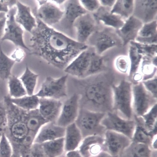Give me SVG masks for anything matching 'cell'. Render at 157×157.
Instances as JSON below:
<instances>
[{
    "instance_id": "obj_3",
    "label": "cell",
    "mask_w": 157,
    "mask_h": 157,
    "mask_svg": "<svg viewBox=\"0 0 157 157\" xmlns=\"http://www.w3.org/2000/svg\"><path fill=\"white\" fill-rule=\"evenodd\" d=\"M9 95L4 98L6 107L7 125L5 133L9 135L14 144L22 147L29 132L23 118L24 110L13 104Z\"/></svg>"
},
{
    "instance_id": "obj_45",
    "label": "cell",
    "mask_w": 157,
    "mask_h": 157,
    "mask_svg": "<svg viewBox=\"0 0 157 157\" xmlns=\"http://www.w3.org/2000/svg\"><path fill=\"white\" fill-rule=\"evenodd\" d=\"M26 54L22 48L18 47L12 53L11 57L16 62H20L25 57Z\"/></svg>"
},
{
    "instance_id": "obj_13",
    "label": "cell",
    "mask_w": 157,
    "mask_h": 157,
    "mask_svg": "<svg viewBox=\"0 0 157 157\" xmlns=\"http://www.w3.org/2000/svg\"><path fill=\"white\" fill-rule=\"evenodd\" d=\"M74 28L75 40L78 42L86 44L89 37L97 29V23L92 13H87L77 18Z\"/></svg>"
},
{
    "instance_id": "obj_15",
    "label": "cell",
    "mask_w": 157,
    "mask_h": 157,
    "mask_svg": "<svg viewBox=\"0 0 157 157\" xmlns=\"http://www.w3.org/2000/svg\"><path fill=\"white\" fill-rule=\"evenodd\" d=\"M94 49L89 48L78 54L64 70L67 74L75 78L85 77L90 65L91 59Z\"/></svg>"
},
{
    "instance_id": "obj_5",
    "label": "cell",
    "mask_w": 157,
    "mask_h": 157,
    "mask_svg": "<svg viewBox=\"0 0 157 157\" xmlns=\"http://www.w3.org/2000/svg\"><path fill=\"white\" fill-rule=\"evenodd\" d=\"M106 113L80 108L75 123L80 130L83 139L93 135L104 136L106 130L101 122Z\"/></svg>"
},
{
    "instance_id": "obj_41",
    "label": "cell",
    "mask_w": 157,
    "mask_h": 157,
    "mask_svg": "<svg viewBox=\"0 0 157 157\" xmlns=\"http://www.w3.org/2000/svg\"><path fill=\"white\" fill-rule=\"evenodd\" d=\"M23 157H48L40 144L33 143L31 147L22 151Z\"/></svg>"
},
{
    "instance_id": "obj_34",
    "label": "cell",
    "mask_w": 157,
    "mask_h": 157,
    "mask_svg": "<svg viewBox=\"0 0 157 157\" xmlns=\"http://www.w3.org/2000/svg\"><path fill=\"white\" fill-rule=\"evenodd\" d=\"M38 77L39 75L32 71L27 65L24 73L19 78L25 88L28 95L34 94Z\"/></svg>"
},
{
    "instance_id": "obj_47",
    "label": "cell",
    "mask_w": 157,
    "mask_h": 157,
    "mask_svg": "<svg viewBox=\"0 0 157 157\" xmlns=\"http://www.w3.org/2000/svg\"><path fill=\"white\" fill-rule=\"evenodd\" d=\"M116 1H105L101 0L99 2L101 6L111 9L114 6Z\"/></svg>"
},
{
    "instance_id": "obj_32",
    "label": "cell",
    "mask_w": 157,
    "mask_h": 157,
    "mask_svg": "<svg viewBox=\"0 0 157 157\" xmlns=\"http://www.w3.org/2000/svg\"><path fill=\"white\" fill-rule=\"evenodd\" d=\"M39 98L35 94L21 98H10L11 102L14 105L24 110L29 111L38 109L39 104Z\"/></svg>"
},
{
    "instance_id": "obj_22",
    "label": "cell",
    "mask_w": 157,
    "mask_h": 157,
    "mask_svg": "<svg viewBox=\"0 0 157 157\" xmlns=\"http://www.w3.org/2000/svg\"><path fill=\"white\" fill-rule=\"evenodd\" d=\"M111 10L101 6L92 13L97 24L101 23L106 27L119 30L123 26L125 21L120 16L111 13Z\"/></svg>"
},
{
    "instance_id": "obj_50",
    "label": "cell",
    "mask_w": 157,
    "mask_h": 157,
    "mask_svg": "<svg viewBox=\"0 0 157 157\" xmlns=\"http://www.w3.org/2000/svg\"><path fill=\"white\" fill-rule=\"evenodd\" d=\"M91 157H117V156H112L106 152L102 151L99 154Z\"/></svg>"
},
{
    "instance_id": "obj_51",
    "label": "cell",
    "mask_w": 157,
    "mask_h": 157,
    "mask_svg": "<svg viewBox=\"0 0 157 157\" xmlns=\"http://www.w3.org/2000/svg\"><path fill=\"white\" fill-rule=\"evenodd\" d=\"M157 136H155L153 138L152 141L151 149V150H157Z\"/></svg>"
},
{
    "instance_id": "obj_24",
    "label": "cell",
    "mask_w": 157,
    "mask_h": 157,
    "mask_svg": "<svg viewBox=\"0 0 157 157\" xmlns=\"http://www.w3.org/2000/svg\"><path fill=\"white\" fill-rule=\"evenodd\" d=\"M64 138L65 149L67 153L77 150L83 139L80 130L75 123L66 128Z\"/></svg>"
},
{
    "instance_id": "obj_9",
    "label": "cell",
    "mask_w": 157,
    "mask_h": 157,
    "mask_svg": "<svg viewBox=\"0 0 157 157\" xmlns=\"http://www.w3.org/2000/svg\"><path fill=\"white\" fill-rule=\"evenodd\" d=\"M67 74L58 78L47 77L41 88L35 94L39 98H49L60 100L67 96Z\"/></svg>"
},
{
    "instance_id": "obj_26",
    "label": "cell",
    "mask_w": 157,
    "mask_h": 157,
    "mask_svg": "<svg viewBox=\"0 0 157 157\" xmlns=\"http://www.w3.org/2000/svg\"><path fill=\"white\" fill-rule=\"evenodd\" d=\"M23 118L29 132L36 135L43 126L49 123L41 115L38 109L29 111L24 110Z\"/></svg>"
},
{
    "instance_id": "obj_16",
    "label": "cell",
    "mask_w": 157,
    "mask_h": 157,
    "mask_svg": "<svg viewBox=\"0 0 157 157\" xmlns=\"http://www.w3.org/2000/svg\"><path fill=\"white\" fill-rule=\"evenodd\" d=\"M33 16L46 25L51 27L61 21L64 11L52 2L47 1L38 8L33 10Z\"/></svg>"
},
{
    "instance_id": "obj_8",
    "label": "cell",
    "mask_w": 157,
    "mask_h": 157,
    "mask_svg": "<svg viewBox=\"0 0 157 157\" xmlns=\"http://www.w3.org/2000/svg\"><path fill=\"white\" fill-rule=\"evenodd\" d=\"M132 94L134 116H142L157 104V98L147 90L142 82L133 84Z\"/></svg>"
},
{
    "instance_id": "obj_20",
    "label": "cell",
    "mask_w": 157,
    "mask_h": 157,
    "mask_svg": "<svg viewBox=\"0 0 157 157\" xmlns=\"http://www.w3.org/2000/svg\"><path fill=\"white\" fill-rule=\"evenodd\" d=\"M104 136L93 135L84 139L77 150L82 157H91L103 151Z\"/></svg>"
},
{
    "instance_id": "obj_46",
    "label": "cell",
    "mask_w": 157,
    "mask_h": 157,
    "mask_svg": "<svg viewBox=\"0 0 157 157\" xmlns=\"http://www.w3.org/2000/svg\"><path fill=\"white\" fill-rule=\"evenodd\" d=\"M16 1H0V13H7L10 9L16 5Z\"/></svg>"
},
{
    "instance_id": "obj_48",
    "label": "cell",
    "mask_w": 157,
    "mask_h": 157,
    "mask_svg": "<svg viewBox=\"0 0 157 157\" xmlns=\"http://www.w3.org/2000/svg\"><path fill=\"white\" fill-rule=\"evenodd\" d=\"M6 22V17L0 19V41H1L4 33Z\"/></svg>"
},
{
    "instance_id": "obj_35",
    "label": "cell",
    "mask_w": 157,
    "mask_h": 157,
    "mask_svg": "<svg viewBox=\"0 0 157 157\" xmlns=\"http://www.w3.org/2000/svg\"><path fill=\"white\" fill-rule=\"evenodd\" d=\"M128 57L130 64V69L128 76L132 78L138 73L143 56L137 51L136 47L132 43L129 44Z\"/></svg>"
},
{
    "instance_id": "obj_37",
    "label": "cell",
    "mask_w": 157,
    "mask_h": 157,
    "mask_svg": "<svg viewBox=\"0 0 157 157\" xmlns=\"http://www.w3.org/2000/svg\"><path fill=\"white\" fill-rule=\"evenodd\" d=\"M10 95L17 98L27 95V93L21 81L15 75H11L9 78Z\"/></svg>"
},
{
    "instance_id": "obj_12",
    "label": "cell",
    "mask_w": 157,
    "mask_h": 157,
    "mask_svg": "<svg viewBox=\"0 0 157 157\" xmlns=\"http://www.w3.org/2000/svg\"><path fill=\"white\" fill-rule=\"evenodd\" d=\"M132 142L131 140L124 134L106 130L104 136L103 151L112 156L118 157Z\"/></svg>"
},
{
    "instance_id": "obj_42",
    "label": "cell",
    "mask_w": 157,
    "mask_h": 157,
    "mask_svg": "<svg viewBox=\"0 0 157 157\" xmlns=\"http://www.w3.org/2000/svg\"><path fill=\"white\" fill-rule=\"evenodd\" d=\"M142 83L145 89L154 97L157 96V75L154 77L145 81Z\"/></svg>"
},
{
    "instance_id": "obj_36",
    "label": "cell",
    "mask_w": 157,
    "mask_h": 157,
    "mask_svg": "<svg viewBox=\"0 0 157 157\" xmlns=\"http://www.w3.org/2000/svg\"><path fill=\"white\" fill-rule=\"evenodd\" d=\"M16 62L4 53L0 45V79L4 80L9 78Z\"/></svg>"
},
{
    "instance_id": "obj_6",
    "label": "cell",
    "mask_w": 157,
    "mask_h": 157,
    "mask_svg": "<svg viewBox=\"0 0 157 157\" xmlns=\"http://www.w3.org/2000/svg\"><path fill=\"white\" fill-rule=\"evenodd\" d=\"M86 44L93 48L99 55L112 48L123 46L121 39L116 30L107 27L98 29L89 37Z\"/></svg>"
},
{
    "instance_id": "obj_56",
    "label": "cell",
    "mask_w": 157,
    "mask_h": 157,
    "mask_svg": "<svg viewBox=\"0 0 157 157\" xmlns=\"http://www.w3.org/2000/svg\"><path fill=\"white\" fill-rule=\"evenodd\" d=\"M2 133L3 132H0V140H1Z\"/></svg>"
},
{
    "instance_id": "obj_2",
    "label": "cell",
    "mask_w": 157,
    "mask_h": 157,
    "mask_svg": "<svg viewBox=\"0 0 157 157\" xmlns=\"http://www.w3.org/2000/svg\"><path fill=\"white\" fill-rule=\"evenodd\" d=\"M121 75L110 70L84 78H73L80 96V108L96 112H112V86L122 80L120 79Z\"/></svg>"
},
{
    "instance_id": "obj_44",
    "label": "cell",
    "mask_w": 157,
    "mask_h": 157,
    "mask_svg": "<svg viewBox=\"0 0 157 157\" xmlns=\"http://www.w3.org/2000/svg\"><path fill=\"white\" fill-rule=\"evenodd\" d=\"M7 125V115L5 105L4 101H0V132H5Z\"/></svg>"
},
{
    "instance_id": "obj_54",
    "label": "cell",
    "mask_w": 157,
    "mask_h": 157,
    "mask_svg": "<svg viewBox=\"0 0 157 157\" xmlns=\"http://www.w3.org/2000/svg\"><path fill=\"white\" fill-rule=\"evenodd\" d=\"M66 1H52L54 3H56L57 5H63Z\"/></svg>"
},
{
    "instance_id": "obj_17",
    "label": "cell",
    "mask_w": 157,
    "mask_h": 157,
    "mask_svg": "<svg viewBox=\"0 0 157 157\" xmlns=\"http://www.w3.org/2000/svg\"><path fill=\"white\" fill-rule=\"evenodd\" d=\"M133 16L144 24L157 20V0L134 1Z\"/></svg>"
},
{
    "instance_id": "obj_18",
    "label": "cell",
    "mask_w": 157,
    "mask_h": 157,
    "mask_svg": "<svg viewBox=\"0 0 157 157\" xmlns=\"http://www.w3.org/2000/svg\"><path fill=\"white\" fill-rule=\"evenodd\" d=\"M143 25L139 19L132 15L126 20L121 28L116 30L117 34L121 39L123 46H125L131 42L135 41Z\"/></svg>"
},
{
    "instance_id": "obj_33",
    "label": "cell",
    "mask_w": 157,
    "mask_h": 157,
    "mask_svg": "<svg viewBox=\"0 0 157 157\" xmlns=\"http://www.w3.org/2000/svg\"><path fill=\"white\" fill-rule=\"evenodd\" d=\"M146 129L150 136L153 138L157 135V104L153 107L147 113L141 117Z\"/></svg>"
},
{
    "instance_id": "obj_49",
    "label": "cell",
    "mask_w": 157,
    "mask_h": 157,
    "mask_svg": "<svg viewBox=\"0 0 157 157\" xmlns=\"http://www.w3.org/2000/svg\"><path fill=\"white\" fill-rule=\"evenodd\" d=\"M65 157H82L78 151H75L67 153Z\"/></svg>"
},
{
    "instance_id": "obj_11",
    "label": "cell",
    "mask_w": 157,
    "mask_h": 157,
    "mask_svg": "<svg viewBox=\"0 0 157 157\" xmlns=\"http://www.w3.org/2000/svg\"><path fill=\"white\" fill-rule=\"evenodd\" d=\"M101 124L106 130L122 134L131 140L132 139L136 127L134 119H124L114 111L106 113Z\"/></svg>"
},
{
    "instance_id": "obj_1",
    "label": "cell",
    "mask_w": 157,
    "mask_h": 157,
    "mask_svg": "<svg viewBox=\"0 0 157 157\" xmlns=\"http://www.w3.org/2000/svg\"><path fill=\"white\" fill-rule=\"evenodd\" d=\"M37 25L32 31L30 55L42 58L50 64L63 70L89 47L49 26L36 18Z\"/></svg>"
},
{
    "instance_id": "obj_21",
    "label": "cell",
    "mask_w": 157,
    "mask_h": 157,
    "mask_svg": "<svg viewBox=\"0 0 157 157\" xmlns=\"http://www.w3.org/2000/svg\"><path fill=\"white\" fill-rule=\"evenodd\" d=\"M65 131L66 128L59 126L55 123H48L43 126L39 130L34 143L41 144L63 138Z\"/></svg>"
},
{
    "instance_id": "obj_43",
    "label": "cell",
    "mask_w": 157,
    "mask_h": 157,
    "mask_svg": "<svg viewBox=\"0 0 157 157\" xmlns=\"http://www.w3.org/2000/svg\"><path fill=\"white\" fill-rule=\"evenodd\" d=\"M80 3L88 13H93L101 6L99 1H80Z\"/></svg>"
},
{
    "instance_id": "obj_4",
    "label": "cell",
    "mask_w": 157,
    "mask_h": 157,
    "mask_svg": "<svg viewBox=\"0 0 157 157\" xmlns=\"http://www.w3.org/2000/svg\"><path fill=\"white\" fill-rule=\"evenodd\" d=\"M132 85V82L124 78L112 86L113 111L128 120L134 119Z\"/></svg>"
},
{
    "instance_id": "obj_25",
    "label": "cell",
    "mask_w": 157,
    "mask_h": 157,
    "mask_svg": "<svg viewBox=\"0 0 157 157\" xmlns=\"http://www.w3.org/2000/svg\"><path fill=\"white\" fill-rule=\"evenodd\" d=\"M135 42L146 44H157V20L144 24L137 35Z\"/></svg>"
},
{
    "instance_id": "obj_52",
    "label": "cell",
    "mask_w": 157,
    "mask_h": 157,
    "mask_svg": "<svg viewBox=\"0 0 157 157\" xmlns=\"http://www.w3.org/2000/svg\"><path fill=\"white\" fill-rule=\"evenodd\" d=\"M157 150H151L150 157H157Z\"/></svg>"
},
{
    "instance_id": "obj_19",
    "label": "cell",
    "mask_w": 157,
    "mask_h": 157,
    "mask_svg": "<svg viewBox=\"0 0 157 157\" xmlns=\"http://www.w3.org/2000/svg\"><path fill=\"white\" fill-rule=\"evenodd\" d=\"M38 109L44 118L48 122L56 123L60 113L63 103L49 98H39Z\"/></svg>"
},
{
    "instance_id": "obj_31",
    "label": "cell",
    "mask_w": 157,
    "mask_h": 157,
    "mask_svg": "<svg viewBox=\"0 0 157 157\" xmlns=\"http://www.w3.org/2000/svg\"><path fill=\"white\" fill-rule=\"evenodd\" d=\"M151 151L147 145L132 142L117 157H150Z\"/></svg>"
},
{
    "instance_id": "obj_40",
    "label": "cell",
    "mask_w": 157,
    "mask_h": 157,
    "mask_svg": "<svg viewBox=\"0 0 157 157\" xmlns=\"http://www.w3.org/2000/svg\"><path fill=\"white\" fill-rule=\"evenodd\" d=\"M13 153V148L10 141L3 132L0 140V157H12Z\"/></svg>"
},
{
    "instance_id": "obj_29",
    "label": "cell",
    "mask_w": 157,
    "mask_h": 157,
    "mask_svg": "<svg viewBox=\"0 0 157 157\" xmlns=\"http://www.w3.org/2000/svg\"><path fill=\"white\" fill-rule=\"evenodd\" d=\"M104 57L102 55L97 54L94 49L93 52L88 71L85 77L109 71Z\"/></svg>"
},
{
    "instance_id": "obj_53",
    "label": "cell",
    "mask_w": 157,
    "mask_h": 157,
    "mask_svg": "<svg viewBox=\"0 0 157 157\" xmlns=\"http://www.w3.org/2000/svg\"><path fill=\"white\" fill-rule=\"evenodd\" d=\"M17 152L15 153L13 151V153L12 157H23L21 152L19 153L17 151Z\"/></svg>"
},
{
    "instance_id": "obj_7",
    "label": "cell",
    "mask_w": 157,
    "mask_h": 157,
    "mask_svg": "<svg viewBox=\"0 0 157 157\" xmlns=\"http://www.w3.org/2000/svg\"><path fill=\"white\" fill-rule=\"evenodd\" d=\"M63 5V17L58 23L52 27L75 40L74 24L78 18L88 12L82 7L79 1H66Z\"/></svg>"
},
{
    "instance_id": "obj_14",
    "label": "cell",
    "mask_w": 157,
    "mask_h": 157,
    "mask_svg": "<svg viewBox=\"0 0 157 157\" xmlns=\"http://www.w3.org/2000/svg\"><path fill=\"white\" fill-rule=\"evenodd\" d=\"M79 99V95L75 93L64 102L55 123L57 125L66 128L75 123L80 109Z\"/></svg>"
},
{
    "instance_id": "obj_55",
    "label": "cell",
    "mask_w": 157,
    "mask_h": 157,
    "mask_svg": "<svg viewBox=\"0 0 157 157\" xmlns=\"http://www.w3.org/2000/svg\"><path fill=\"white\" fill-rule=\"evenodd\" d=\"M6 13L3 12L0 13V19H2L6 17Z\"/></svg>"
},
{
    "instance_id": "obj_10",
    "label": "cell",
    "mask_w": 157,
    "mask_h": 157,
    "mask_svg": "<svg viewBox=\"0 0 157 157\" xmlns=\"http://www.w3.org/2000/svg\"><path fill=\"white\" fill-rule=\"evenodd\" d=\"M16 12L17 7L14 6L10 9L6 13L4 33L1 41H10L16 46L29 51V47L26 46L24 42V30L21 25L17 23L15 20V16Z\"/></svg>"
},
{
    "instance_id": "obj_38",
    "label": "cell",
    "mask_w": 157,
    "mask_h": 157,
    "mask_svg": "<svg viewBox=\"0 0 157 157\" xmlns=\"http://www.w3.org/2000/svg\"><path fill=\"white\" fill-rule=\"evenodd\" d=\"M114 66L117 73L123 75L128 76L130 64L128 56L122 55L117 57L114 60Z\"/></svg>"
},
{
    "instance_id": "obj_30",
    "label": "cell",
    "mask_w": 157,
    "mask_h": 157,
    "mask_svg": "<svg viewBox=\"0 0 157 157\" xmlns=\"http://www.w3.org/2000/svg\"><path fill=\"white\" fill-rule=\"evenodd\" d=\"M134 1H116L111 9V13L121 17L124 21L133 15Z\"/></svg>"
},
{
    "instance_id": "obj_27",
    "label": "cell",
    "mask_w": 157,
    "mask_h": 157,
    "mask_svg": "<svg viewBox=\"0 0 157 157\" xmlns=\"http://www.w3.org/2000/svg\"><path fill=\"white\" fill-rule=\"evenodd\" d=\"M136 127L131 140L132 142L145 144L151 148L153 138L145 128L141 117L134 116Z\"/></svg>"
},
{
    "instance_id": "obj_23",
    "label": "cell",
    "mask_w": 157,
    "mask_h": 157,
    "mask_svg": "<svg viewBox=\"0 0 157 157\" xmlns=\"http://www.w3.org/2000/svg\"><path fill=\"white\" fill-rule=\"evenodd\" d=\"M16 6V21L22 26L26 31L31 33L36 27L37 23L36 18L32 14L30 8L18 1H17Z\"/></svg>"
},
{
    "instance_id": "obj_39",
    "label": "cell",
    "mask_w": 157,
    "mask_h": 157,
    "mask_svg": "<svg viewBox=\"0 0 157 157\" xmlns=\"http://www.w3.org/2000/svg\"><path fill=\"white\" fill-rule=\"evenodd\" d=\"M136 48L137 51L143 57L152 59L157 56V44H146L131 42Z\"/></svg>"
},
{
    "instance_id": "obj_28",
    "label": "cell",
    "mask_w": 157,
    "mask_h": 157,
    "mask_svg": "<svg viewBox=\"0 0 157 157\" xmlns=\"http://www.w3.org/2000/svg\"><path fill=\"white\" fill-rule=\"evenodd\" d=\"M48 157H65L67 153L64 145V138L59 139L40 144Z\"/></svg>"
}]
</instances>
